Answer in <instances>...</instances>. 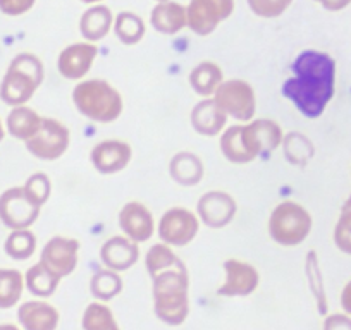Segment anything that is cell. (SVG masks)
<instances>
[{
  "mask_svg": "<svg viewBox=\"0 0 351 330\" xmlns=\"http://www.w3.org/2000/svg\"><path fill=\"white\" fill-rule=\"evenodd\" d=\"M293 77L285 81L282 95L308 119L324 114L336 92V60L326 52L305 50L291 66Z\"/></svg>",
  "mask_w": 351,
  "mask_h": 330,
  "instance_id": "cell-1",
  "label": "cell"
},
{
  "mask_svg": "<svg viewBox=\"0 0 351 330\" xmlns=\"http://www.w3.org/2000/svg\"><path fill=\"white\" fill-rule=\"evenodd\" d=\"M285 140L281 126L271 119L250 120L228 127L221 136V151L231 164L245 165L262 153L274 151Z\"/></svg>",
  "mask_w": 351,
  "mask_h": 330,
  "instance_id": "cell-2",
  "label": "cell"
},
{
  "mask_svg": "<svg viewBox=\"0 0 351 330\" xmlns=\"http://www.w3.org/2000/svg\"><path fill=\"white\" fill-rule=\"evenodd\" d=\"M154 312L171 327L183 325L190 315V275L184 264L154 277Z\"/></svg>",
  "mask_w": 351,
  "mask_h": 330,
  "instance_id": "cell-3",
  "label": "cell"
},
{
  "mask_svg": "<svg viewBox=\"0 0 351 330\" xmlns=\"http://www.w3.org/2000/svg\"><path fill=\"white\" fill-rule=\"evenodd\" d=\"M77 112L99 124H110L123 114V95L106 79L80 81L73 90Z\"/></svg>",
  "mask_w": 351,
  "mask_h": 330,
  "instance_id": "cell-4",
  "label": "cell"
},
{
  "mask_svg": "<svg viewBox=\"0 0 351 330\" xmlns=\"http://www.w3.org/2000/svg\"><path fill=\"white\" fill-rule=\"evenodd\" d=\"M43 77L42 60L33 53H19L0 83V100L9 107L26 105L43 83Z\"/></svg>",
  "mask_w": 351,
  "mask_h": 330,
  "instance_id": "cell-5",
  "label": "cell"
},
{
  "mask_svg": "<svg viewBox=\"0 0 351 330\" xmlns=\"http://www.w3.org/2000/svg\"><path fill=\"white\" fill-rule=\"evenodd\" d=\"M313 227L310 212L296 201L286 200L272 210L269 218V236L285 248H293L305 241Z\"/></svg>",
  "mask_w": 351,
  "mask_h": 330,
  "instance_id": "cell-6",
  "label": "cell"
},
{
  "mask_svg": "<svg viewBox=\"0 0 351 330\" xmlns=\"http://www.w3.org/2000/svg\"><path fill=\"white\" fill-rule=\"evenodd\" d=\"M214 102L219 109L238 123H250L256 112L255 90L245 79L224 81L214 93Z\"/></svg>",
  "mask_w": 351,
  "mask_h": 330,
  "instance_id": "cell-7",
  "label": "cell"
},
{
  "mask_svg": "<svg viewBox=\"0 0 351 330\" xmlns=\"http://www.w3.org/2000/svg\"><path fill=\"white\" fill-rule=\"evenodd\" d=\"M200 231V218L197 214L183 207L169 208L158 220L157 232L162 242L171 248H184L197 238Z\"/></svg>",
  "mask_w": 351,
  "mask_h": 330,
  "instance_id": "cell-8",
  "label": "cell"
},
{
  "mask_svg": "<svg viewBox=\"0 0 351 330\" xmlns=\"http://www.w3.org/2000/svg\"><path fill=\"white\" fill-rule=\"evenodd\" d=\"M71 144V131L60 120L43 117L38 133L26 141V148L33 157L52 162L62 157Z\"/></svg>",
  "mask_w": 351,
  "mask_h": 330,
  "instance_id": "cell-9",
  "label": "cell"
},
{
  "mask_svg": "<svg viewBox=\"0 0 351 330\" xmlns=\"http://www.w3.org/2000/svg\"><path fill=\"white\" fill-rule=\"evenodd\" d=\"M42 208L29 200L23 186L11 188L0 194V220L11 231L29 229L40 217Z\"/></svg>",
  "mask_w": 351,
  "mask_h": 330,
  "instance_id": "cell-10",
  "label": "cell"
},
{
  "mask_svg": "<svg viewBox=\"0 0 351 330\" xmlns=\"http://www.w3.org/2000/svg\"><path fill=\"white\" fill-rule=\"evenodd\" d=\"M234 11V0H191L186 8L188 28L200 36L215 31Z\"/></svg>",
  "mask_w": 351,
  "mask_h": 330,
  "instance_id": "cell-11",
  "label": "cell"
},
{
  "mask_svg": "<svg viewBox=\"0 0 351 330\" xmlns=\"http://www.w3.org/2000/svg\"><path fill=\"white\" fill-rule=\"evenodd\" d=\"M80 241L73 238L56 236L49 239L43 246L40 262L59 279L73 274L77 267V255H80Z\"/></svg>",
  "mask_w": 351,
  "mask_h": 330,
  "instance_id": "cell-12",
  "label": "cell"
},
{
  "mask_svg": "<svg viewBox=\"0 0 351 330\" xmlns=\"http://www.w3.org/2000/svg\"><path fill=\"white\" fill-rule=\"evenodd\" d=\"M133 158V148L123 140H104L90 151V162L93 169L104 176L121 173L130 165Z\"/></svg>",
  "mask_w": 351,
  "mask_h": 330,
  "instance_id": "cell-13",
  "label": "cell"
},
{
  "mask_svg": "<svg viewBox=\"0 0 351 330\" xmlns=\"http://www.w3.org/2000/svg\"><path fill=\"white\" fill-rule=\"evenodd\" d=\"M224 272L226 282L222 284L221 289H217L219 296H224V298H243V296L253 294L256 288H258L260 274L248 262L236 260V258L226 260Z\"/></svg>",
  "mask_w": 351,
  "mask_h": 330,
  "instance_id": "cell-14",
  "label": "cell"
},
{
  "mask_svg": "<svg viewBox=\"0 0 351 330\" xmlns=\"http://www.w3.org/2000/svg\"><path fill=\"white\" fill-rule=\"evenodd\" d=\"M238 212L236 200L226 191H208L198 200L197 215L200 222L212 229H222L231 224Z\"/></svg>",
  "mask_w": 351,
  "mask_h": 330,
  "instance_id": "cell-15",
  "label": "cell"
},
{
  "mask_svg": "<svg viewBox=\"0 0 351 330\" xmlns=\"http://www.w3.org/2000/svg\"><path fill=\"white\" fill-rule=\"evenodd\" d=\"M119 227L136 244L148 241L155 232V218L147 205L128 201L119 212Z\"/></svg>",
  "mask_w": 351,
  "mask_h": 330,
  "instance_id": "cell-16",
  "label": "cell"
},
{
  "mask_svg": "<svg viewBox=\"0 0 351 330\" xmlns=\"http://www.w3.org/2000/svg\"><path fill=\"white\" fill-rule=\"evenodd\" d=\"M97 53L99 49L93 43H73L66 47L57 60L60 76L69 81H81L92 69Z\"/></svg>",
  "mask_w": 351,
  "mask_h": 330,
  "instance_id": "cell-17",
  "label": "cell"
},
{
  "mask_svg": "<svg viewBox=\"0 0 351 330\" xmlns=\"http://www.w3.org/2000/svg\"><path fill=\"white\" fill-rule=\"evenodd\" d=\"M140 258V248L126 236H114L100 248V260L106 268L114 272L130 270Z\"/></svg>",
  "mask_w": 351,
  "mask_h": 330,
  "instance_id": "cell-18",
  "label": "cell"
},
{
  "mask_svg": "<svg viewBox=\"0 0 351 330\" xmlns=\"http://www.w3.org/2000/svg\"><path fill=\"white\" fill-rule=\"evenodd\" d=\"M18 322L23 330H56L59 325V312L50 303L33 299L19 306Z\"/></svg>",
  "mask_w": 351,
  "mask_h": 330,
  "instance_id": "cell-19",
  "label": "cell"
},
{
  "mask_svg": "<svg viewBox=\"0 0 351 330\" xmlns=\"http://www.w3.org/2000/svg\"><path fill=\"white\" fill-rule=\"evenodd\" d=\"M229 117L222 112L214 99H204L191 110V126L202 136H217L226 129Z\"/></svg>",
  "mask_w": 351,
  "mask_h": 330,
  "instance_id": "cell-20",
  "label": "cell"
},
{
  "mask_svg": "<svg viewBox=\"0 0 351 330\" xmlns=\"http://www.w3.org/2000/svg\"><path fill=\"white\" fill-rule=\"evenodd\" d=\"M150 23L155 31L162 35H176L188 26L186 8L178 2H162L152 11Z\"/></svg>",
  "mask_w": 351,
  "mask_h": 330,
  "instance_id": "cell-21",
  "label": "cell"
},
{
  "mask_svg": "<svg viewBox=\"0 0 351 330\" xmlns=\"http://www.w3.org/2000/svg\"><path fill=\"white\" fill-rule=\"evenodd\" d=\"M169 174L181 186H197L204 179V162L191 151H180L171 158Z\"/></svg>",
  "mask_w": 351,
  "mask_h": 330,
  "instance_id": "cell-22",
  "label": "cell"
},
{
  "mask_svg": "<svg viewBox=\"0 0 351 330\" xmlns=\"http://www.w3.org/2000/svg\"><path fill=\"white\" fill-rule=\"evenodd\" d=\"M43 117L38 116L36 110H33L32 107L21 105V107H12V110L9 112L8 120H5V126H8L9 134L16 140L28 141L35 136L36 133L42 127Z\"/></svg>",
  "mask_w": 351,
  "mask_h": 330,
  "instance_id": "cell-23",
  "label": "cell"
},
{
  "mask_svg": "<svg viewBox=\"0 0 351 330\" xmlns=\"http://www.w3.org/2000/svg\"><path fill=\"white\" fill-rule=\"evenodd\" d=\"M112 12L106 5H93L80 19V31L86 42H100L112 28Z\"/></svg>",
  "mask_w": 351,
  "mask_h": 330,
  "instance_id": "cell-24",
  "label": "cell"
},
{
  "mask_svg": "<svg viewBox=\"0 0 351 330\" xmlns=\"http://www.w3.org/2000/svg\"><path fill=\"white\" fill-rule=\"evenodd\" d=\"M190 85L197 95L214 97L219 86L224 83V74L222 69L214 62H200L197 67H193L190 73Z\"/></svg>",
  "mask_w": 351,
  "mask_h": 330,
  "instance_id": "cell-25",
  "label": "cell"
},
{
  "mask_svg": "<svg viewBox=\"0 0 351 330\" xmlns=\"http://www.w3.org/2000/svg\"><path fill=\"white\" fill-rule=\"evenodd\" d=\"M62 279L49 270L42 262L32 265L25 275V285L36 298H50L59 288Z\"/></svg>",
  "mask_w": 351,
  "mask_h": 330,
  "instance_id": "cell-26",
  "label": "cell"
},
{
  "mask_svg": "<svg viewBox=\"0 0 351 330\" xmlns=\"http://www.w3.org/2000/svg\"><path fill=\"white\" fill-rule=\"evenodd\" d=\"M123 288L124 282L123 277L119 275V272L109 270V268L99 270L92 279H90V292H92L93 298L100 303H109L110 299H114L117 294H121Z\"/></svg>",
  "mask_w": 351,
  "mask_h": 330,
  "instance_id": "cell-27",
  "label": "cell"
},
{
  "mask_svg": "<svg viewBox=\"0 0 351 330\" xmlns=\"http://www.w3.org/2000/svg\"><path fill=\"white\" fill-rule=\"evenodd\" d=\"M25 291V277L14 268H0V309L16 306Z\"/></svg>",
  "mask_w": 351,
  "mask_h": 330,
  "instance_id": "cell-28",
  "label": "cell"
},
{
  "mask_svg": "<svg viewBox=\"0 0 351 330\" xmlns=\"http://www.w3.org/2000/svg\"><path fill=\"white\" fill-rule=\"evenodd\" d=\"M4 251L16 262H26L36 251V236L29 229L12 231L4 242Z\"/></svg>",
  "mask_w": 351,
  "mask_h": 330,
  "instance_id": "cell-29",
  "label": "cell"
},
{
  "mask_svg": "<svg viewBox=\"0 0 351 330\" xmlns=\"http://www.w3.org/2000/svg\"><path fill=\"white\" fill-rule=\"evenodd\" d=\"M180 264H183L181 258L172 251L171 246H167L162 241L152 246L147 257H145V267H147L148 275L152 279L160 274V272L178 267Z\"/></svg>",
  "mask_w": 351,
  "mask_h": 330,
  "instance_id": "cell-30",
  "label": "cell"
},
{
  "mask_svg": "<svg viewBox=\"0 0 351 330\" xmlns=\"http://www.w3.org/2000/svg\"><path fill=\"white\" fill-rule=\"evenodd\" d=\"M81 325H83V330H121L112 309L100 301L86 306Z\"/></svg>",
  "mask_w": 351,
  "mask_h": 330,
  "instance_id": "cell-31",
  "label": "cell"
},
{
  "mask_svg": "<svg viewBox=\"0 0 351 330\" xmlns=\"http://www.w3.org/2000/svg\"><path fill=\"white\" fill-rule=\"evenodd\" d=\"M114 31L124 45H136L145 36V23L134 12H121L114 23Z\"/></svg>",
  "mask_w": 351,
  "mask_h": 330,
  "instance_id": "cell-32",
  "label": "cell"
},
{
  "mask_svg": "<svg viewBox=\"0 0 351 330\" xmlns=\"http://www.w3.org/2000/svg\"><path fill=\"white\" fill-rule=\"evenodd\" d=\"M285 157L293 165H305L313 157V144L305 134L289 133L282 140Z\"/></svg>",
  "mask_w": 351,
  "mask_h": 330,
  "instance_id": "cell-33",
  "label": "cell"
},
{
  "mask_svg": "<svg viewBox=\"0 0 351 330\" xmlns=\"http://www.w3.org/2000/svg\"><path fill=\"white\" fill-rule=\"evenodd\" d=\"M334 244L339 251L351 255V194L341 207L339 218L334 227Z\"/></svg>",
  "mask_w": 351,
  "mask_h": 330,
  "instance_id": "cell-34",
  "label": "cell"
},
{
  "mask_svg": "<svg viewBox=\"0 0 351 330\" xmlns=\"http://www.w3.org/2000/svg\"><path fill=\"white\" fill-rule=\"evenodd\" d=\"M23 190H25V193L28 194L33 203L42 208L49 201L50 193H52V183H50L49 176L45 173H35L33 176L28 177Z\"/></svg>",
  "mask_w": 351,
  "mask_h": 330,
  "instance_id": "cell-35",
  "label": "cell"
},
{
  "mask_svg": "<svg viewBox=\"0 0 351 330\" xmlns=\"http://www.w3.org/2000/svg\"><path fill=\"white\" fill-rule=\"evenodd\" d=\"M293 0H248L250 9L253 14L260 16V18H279L285 14L286 9L291 5Z\"/></svg>",
  "mask_w": 351,
  "mask_h": 330,
  "instance_id": "cell-36",
  "label": "cell"
},
{
  "mask_svg": "<svg viewBox=\"0 0 351 330\" xmlns=\"http://www.w3.org/2000/svg\"><path fill=\"white\" fill-rule=\"evenodd\" d=\"M36 0H0V11L5 16L26 14L35 5Z\"/></svg>",
  "mask_w": 351,
  "mask_h": 330,
  "instance_id": "cell-37",
  "label": "cell"
},
{
  "mask_svg": "<svg viewBox=\"0 0 351 330\" xmlns=\"http://www.w3.org/2000/svg\"><path fill=\"white\" fill-rule=\"evenodd\" d=\"M322 330H351V316L346 313H334L324 320Z\"/></svg>",
  "mask_w": 351,
  "mask_h": 330,
  "instance_id": "cell-38",
  "label": "cell"
},
{
  "mask_svg": "<svg viewBox=\"0 0 351 330\" xmlns=\"http://www.w3.org/2000/svg\"><path fill=\"white\" fill-rule=\"evenodd\" d=\"M317 4L322 5L324 9H327V11H343L344 8H348V5L351 4V0H315Z\"/></svg>",
  "mask_w": 351,
  "mask_h": 330,
  "instance_id": "cell-39",
  "label": "cell"
},
{
  "mask_svg": "<svg viewBox=\"0 0 351 330\" xmlns=\"http://www.w3.org/2000/svg\"><path fill=\"white\" fill-rule=\"evenodd\" d=\"M341 306H343L344 313L351 316V281L344 285L343 292H341Z\"/></svg>",
  "mask_w": 351,
  "mask_h": 330,
  "instance_id": "cell-40",
  "label": "cell"
},
{
  "mask_svg": "<svg viewBox=\"0 0 351 330\" xmlns=\"http://www.w3.org/2000/svg\"><path fill=\"white\" fill-rule=\"evenodd\" d=\"M0 330H21L18 325H12V323H0Z\"/></svg>",
  "mask_w": 351,
  "mask_h": 330,
  "instance_id": "cell-41",
  "label": "cell"
},
{
  "mask_svg": "<svg viewBox=\"0 0 351 330\" xmlns=\"http://www.w3.org/2000/svg\"><path fill=\"white\" fill-rule=\"evenodd\" d=\"M5 138V129H4V124H2V120H0V143H2V140Z\"/></svg>",
  "mask_w": 351,
  "mask_h": 330,
  "instance_id": "cell-42",
  "label": "cell"
},
{
  "mask_svg": "<svg viewBox=\"0 0 351 330\" xmlns=\"http://www.w3.org/2000/svg\"><path fill=\"white\" fill-rule=\"evenodd\" d=\"M84 4H93V2H100V0H81Z\"/></svg>",
  "mask_w": 351,
  "mask_h": 330,
  "instance_id": "cell-43",
  "label": "cell"
},
{
  "mask_svg": "<svg viewBox=\"0 0 351 330\" xmlns=\"http://www.w3.org/2000/svg\"><path fill=\"white\" fill-rule=\"evenodd\" d=\"M158 4H162V2H169V0H157Z\"/></svg>",
  "mask_w": 351,
  "mask_h": 330,
  "instance_id": "cell-44",
  "label": "cell"
}]
</instances>
